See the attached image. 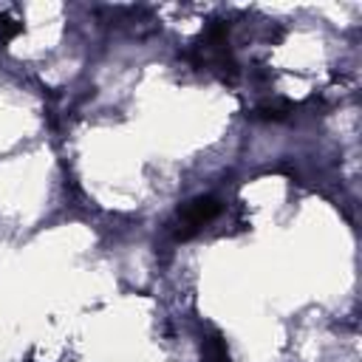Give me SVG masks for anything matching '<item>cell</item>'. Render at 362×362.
Wrapping results in <instances>:
<instances>
[{"instance_id": "cell-1", "label": "cell", "mask_w": 362, "mask_h": 362, "mask_svg": "<svg viewBox=\"0 0 362 362\" xmlns=\"http://www.w3.org/2000/svg\"><path fill=\"white\" fill-rule=\"evenodd\" d=\"M221 204L212 198V195H198L192 201H187L181 209H178V229H175V238L187 240L192 238L204 223H209L215 215H218Z\"/></svg>"}]
</instances>
